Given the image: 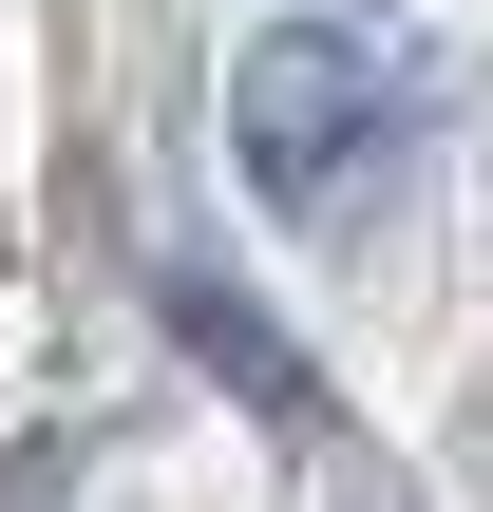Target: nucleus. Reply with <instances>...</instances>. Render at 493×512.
<instances>
[{"label":"nucleus","instance_id":"f257e3e1","mask_svg":"<svg viewBox=\"0 0 493 512\" xmlns=\"http://www.w3.org/2000/svg\"><path fill=\"white\" fill-rule=\"evenodd\" d=\"M380 133H399V76H380V38H342V19H285V38H247V76H228V152H247V190H266V209H342Z\"/></svg>","mask_w":493,"mask_h":512},{"label":"nucleus","instance_id":"f03ea898","mask_svg":"<svg viewBox=\"0 0 493 512\" xmlns=\"http://www.w3.org/2000/svg\"><path fill=\"white\" fill-rule=\"evenodd\" d=\"M152 304H171V342H190V361H209V380H228L266 437H323V418H342V399H323V361H304V342H285V323H266L228 266H171Z\"/></svg>","mask_w":493,"mask_h":512},{"label":"nucleus","instance_id":"7ed1b4c3","mask_svg":"<svg viewBox=\"0 0 493 512\" xmlns=\"http://www.w3.org/2000/svg\"><path fill=\"white\" fill-rule=\"evenodd\" d=\"M76 494V456H57V437H19V456H0V512H57Z\"/></svg>","mask_w":493,"mask_h":512}]
</instances>
